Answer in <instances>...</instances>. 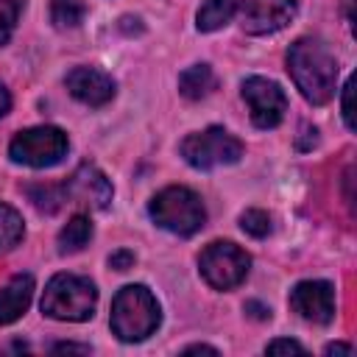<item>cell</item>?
I'll return each instance as SVG.
<instances>
[{
	"instance_id": "1",
	"label": "cell",
	"mask_w": 357,
	"mask_h": 357,
	"mask_svg": "<svg viewBox=\"0 0 357 357\" xmlns=\"http://www.w3.org/2000/svg\"><path fill=\"white\" fill-rule=\"evenodd\" d=\"M287 73L293 75V81L307 103L324 106L335 98L337 59L321 39H312V36L296 39L287 50Z\"/></svg>"
},
{
	"instance_id": "2",
	"label": "cell",
	"mask_w": 357,
	"mask_h": 357,
	"mask_svg": "<svg viewBox=\"0 0 357 357\" xmlns=\"http://www.w3.org/2000/svg\"><path fill=\"white\" fill-rule=\"evenodd\" d=\"M159 321H162L159 301L145 284H126L117 290V296L112 301L109 324H112V332L123 343L145 340L148 335L156 332Z\"/></svg>"
},
{
	"instance_id": "3",
	"label": "cell",
	"mask_w": 357,
	"mask_h": 357,
	"mask_svg": "<svg viewBox=\"0 0 357 357\" xmlns=\"http://www.w3.org/2000/svg\"><path fill=\"white\" fill-rule=\"evenodd\" d=\"M98 307V287L78 273H56L42 296V312L56 321H86Z\"/></svg>"
},
{
	"instance_id": "4",
	"label": "cell",
	"mask_w": 357,
	"mask_h": 357,
	"mask_svg": "<svg viewBox=\"0 0 357 357\" xmlns=\"http://www.w3.org/2000/svg\"><path fill=\"white\" fill-rule=\"evenodd\" d=\"M148 215L156 226L178 237H190L206 223V209L190 187H165L151 198Z\"/></svg>"
},
{
	"instance_id": "5",
	"label": "cell",
	"mask_w": 357,
	"mask_h": 357,
	"mask_svg": "<svg viewBox=\"0 0 357 357\" xmlns=\"http://www.w3.org/2000/svg\"><path fill=\"white\" fill-rule=\"evenodd\" d=\"M181 156L195 170H212L220 165H234L243 156V142L220 126H209L181 139Z\"/></svg>"
},
{
	"instance_id": "6",
	"label": "cell",
	"mask_w": 357,
	"mask_h": 357,
	"mask_svg": "<svg viewBox=\"0 0 357 357\" xmlns=\"http://www.w3.org/2000/svg\"><path fill=\"white\" fill-rule=\"evenodd\" d=\"M67 134L56 126H33L20 131L11 145H8V156L17 165H28V167H53L67 156Z\"/></svg>"
},
{
	"instance_id": "7",
	"label": "cell",
	"mask_w": 357,
	"mask_h": 357,
	"mask_svg": "<svg viewBox=\"0 0 357 357\" xmlns=\"http://www.w3.org/2000/svg\"><path fill=\"white\" fill-rule=\"evenodd\" d=\"M198 268H201V276L206 279L209 287L231 290V287H237L248 276L251 257L240 245H234L229 240H215V243H209L201 251Z\"/></svg>"
},
{
	"instance_id": "8",
	"label": "cell",
	"mask_w": 357,
	"mask_h": 357,
	"mask_svg": "<svg viewBox=\"0 0 357 357\" xmlns=\"http://www.w3.org/2000/svg\"><path fill=\"white\" fill-rule=\"evenodd\" d=\"M243 100L251 109V120L257 128H276L284 120L287 112V95L284 89L262 75H251L243 81Z\"/></svg>"
},
{
	"instance_id": "9",
	"label": "cell",
	"mask_w": 357,
	"mask_h": 357,
	"mask_svg": "<svg viewBox=\"0 0 357 357\" xmlns=\"http://www.w3.org/2000/svg\"><path fill=\"white\" fill-rule=\"evenodd\" d=\"M298 11L296 0H243L240 3V22L243 31L251 36H265L282 31Z\"/></svg>"
},
{
	"instance_id": "10",
	"label": "cell",
	"mask_w": 357,
	"mask_h": 357,
	"mask_svg": "<svg viewBox=\"0 0 357 357\" xmlns=\"http://www.w3.org/2000/svg\"><path fill=\"white\" fill-rule=\"evenodd\" d=\"M290 310L298 312L304 321L329 324L335 318V287L324 279L298 282L290 290Z\"/></svg>"
},
{
	"instance_id": "11",
	"label": "cell",
	"mask_w": 357,
	"mask_h": 357,
	"mask_svg": "<svg viewBox=\"0 0 357 357\" xmlns=\"http://www.w3.org/2000/svg\"><path fill=\"white\" fill-rule=\"evenodd\" d=\"M112 181L95 167V165H81L67 181H64V198L70 204H86L92 209H106L112 204Z\"/></svg>"
},
{
	"instance_id": "12",
	"label": "cell",
	"mask_w": 357,
	"mask_h": 357,
	"mask_svg": "<svg viewBox=\"0 0 357 357\" xmlns=\"http://www.w3.org/2000/svg\"><path fill=\"white\" fill-rule=\"evenodd\" d=\"M70 95L86 106H103L114 98V81L112 75L95 70V67H75L64 78Z\"/></svg>"
},
{
	"instance_id": "13",
	"label": "cell",
	"mask_w": 357,
	"mask_h": 357,
	"mask_svg": "<svg viewBox=\"0 0 357 357\" xmlns=\"http://www.w3.org/2000/svg\"><path fill=\"white\" fill-rule=\"evenodd\" d=\"M33 298V276L17 273L8 279V284L0 290V324H14Z\"/></svg>"
},
{
	"instance_id": "14",
	"label": "cell",
	"mask_w": 357,
	"mask_h": 357,
	"mask_svg": "<svg viewBox=\"0 0 357 357\" xmlns=\"http://www.w3.org/2000/svg\"><path fill=\"white\" fill-rule=\"evenodd\" d=\"M218 86V78L209 64H192L178 75V92L187 100H201Z\"/></svg>"
},
{
	"instance_id": "15",
	"label": "cell",
	"mask_w": 357,
	"mask_h": 357,
	"mask_svg": "<svg viewBox=\"0 0 357 357\" xmlns=\"http://www.w3.org/2000/svg\"><path fill=\"white\" fill-rule=\"evenodd\" d=\"M243 0H204V6L198 8V31H218L223 28L237 11H240Z\"/></svg>"
},
{
	"instance_id": "16",
	"label": "cell",
	"mask_w": 357,
	"mask_h": 357,
	"mask_svg": "<svg viewBox=\"0 0 357 357\" xmlns=\"http://www.w3.org/2000/svg\"><path fill=\"white\" fill-rule=\"evenodd\" d=\"M92 240V220L86 215H75L59 231V254H75Z\"/></svg>"
},
{
	"instance_id": "17",
	"label": "cell",
	"mask_w": 357,
	"mask_h": 357,
	"mask_svg": "<svg viewBox=\"0 0 357 357\" xmlns=\"http://www.w3.org/2000/svg\"><path fill=\"white\" fill-rule=\"evenodd\" d=\"M25 234V226H22V218L14 206L8 204H0V254L14 248Z\"/></svg>"
},
{
	"instance_id": "18",
	"label": "cell",
	"mask_w": 357,
	"mask_h": 357,
	"mask_svg": "<svg viewBox=\"0 0 357 357\" xmlns=\"http://www.w3.org/2000/svg\"><path fill=\"white\" fill-rule=\"evenodd\" d=\"M86 17L84 0H50V20L56 28H75Z\"/></svg>"
},
{
	"instance_id": "19",
	"label": "cell",
	"mask_w": 357,
	"mask_h": 357,
	"mask_svg": "<svg viewBox=\"0 0 357 357\" xmlns=\"http://www.w3.org/2000/svg\"><path fill=\"white\" fill-rule=\"evenodd\" d=\"M25 192L33 201V206L42 209V212H56L67 201L64 198V184L61 187H56V184H28Z\"/></svg>"
},
{
	"instance_id": "20",
	"label": "cell",
	"mask_w": 357,
	"mask_h": 357,
	"mask_svg": "<svg viewBox=\"0 0 357 357\" xmlns=\"http://www.w3.org/2000/svg\"><path fill=\"white\" fill-rule=\"evenodd\" d=\"M240 229L245 234H251V237H268L271 229H273L271 226V215L262 212V209H245L240 215Z\"/></svg>"
},
{
	"instance_id": "21",
	"label": "cell",
	"mask_w": 357,
	"mask_h": 357,
	"mask_svg": "<svg viewBox=\"0 0 357 357\" xmlns=\"http://www.w3.org/2000/svg\"><path fill=\"white\" fill-rule=\"evenodd\" d=\"M22 6H25V0H0V45H6L11 39Z\"/></svg>"
},
{
	"instance_id": "22",
	"label": "cell",
	"mask_w": 357,
	"mask_h": 357,
	"mask_svg": "<svg viewBox=\"0 0 357 357\" xmlns=\"http://www.w3.org/2000/svg\"><path fill=\"white\" fill-rule=\"evenodd\" d=\"M265 351H268V354H284V351H287V354H290V351L304 354V346L296 343V340H290V337H279V340H271Z\"/></svg>"
},
{
	"instance_id": "23",
	"label": "cell",
	"mask_w": 357,
	"mask_h": 357,
	"mask_svg": "<svg viewBox=\"0 0 357 357\" xmlns=\"http://www.w3.org/2000/svg\"><path fill=\"white\" fill-rule=\"evenodd\" d=\"M109 265H112L114 271H128V268L134 265V254H131V251H114V254L109 257Z\"/></svg>"
},
{
	"instance_id": "24",
	"label": "cell",
	"mask_w": 357,
	"mask_h": 357,
	"mask_svg": "<svg viewBox=\"0 0 357 357\" xmlns=\"http://www.w3.org/2000/svg\"><path fill=\"white\" fill-rule=\"evenodd\" d=\"M351 78L343 84V120H346V126L349 128H354V117H351Z\"/></svg>"
},
{
	"instance_id": "25",
	"label": "cell",
	"mask_w": 357,
	"mask_h": 357,
	"mask_svg": "<svg viewBox=\"0 0 357 357\" xmlns=\"http://www.w3.org/2000/svg\"><path fill=\"white\" fill-rule=\"evenodd\" d=\"M53 351H78V354H89L92 349H89V346H78V343H59V346H53Z\"/></svg>"
},
{
	"instance_id": "26",
	"label": "cell",
	"mask_w": 357,
	"mask_h": 357,
	"mask_svg": "<svg viewBox=\"0 0 357 357\" xmlns=\"http://www.w3.org/2000/svg\"><path fill=\"white\" fill-rule=\"evenodd\" d=\"M8 109H11V95H8V89L0 84V117H3Z\"/></svg>"
},
{
	"instance_id": "27",
	"label": "cell",
	"mask_w": 357,
	"mask_h": 357,
	"mask_svg": "<svg viewBox=\"0 0 357 357\" xmlns=\"http://www.w3.org/2000/svg\"><path fill=\"white\" fill-rule=\"evenodd\" d=\"M245 310H254V315H257V318H271V310H268V307H259L257 301H248V304H245Z\"/></svg>"
},
{
	"instance_id": "28",
	"label": "cell",
	"mask_w": 357,
	"mask_h": 357,
	"mask_svg": "<svg viewBox=\"0 0 357 357\" xmlns=\"http://www.w3.org/2000/svg\"><path fill=\"white\" fill-rule=\"evenodd\" d=\"M326 354H351V346H346V343H332V346H326Z\"/></svg>"
},
{
	"instance_id": "29",
	"label": "cell",
	"mask_w": 357,
	"mask_h": 357,
	"mask_svg": "<svg viewBox=\"0 0 357 357\" xmlns=\"http://www.w3.org/2000/svg\"><path fill=\"white\" fill-rule=\"evenodd\" d=\"M195 351H209V354H218V349L204 346V343H195V346H187V349H184V354H195Z\"/></svg>"
}]
</instances>
